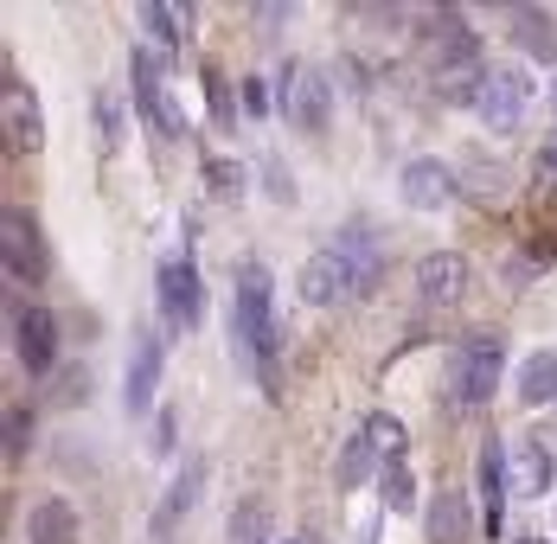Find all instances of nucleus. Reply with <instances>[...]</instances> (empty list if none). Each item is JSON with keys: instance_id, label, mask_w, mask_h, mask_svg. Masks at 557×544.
I'll return each instance as SVG.
<instances>
[{"instance_id": "nucleus-4", "label": "nucleus", "mask_w": 557, "mask_h": 544, "mask_svg": "<svg viewBox=\"0 0 557 544\" xmlns=\"http://www.w3.org/2000/svg\"><path fill=\"white\" fill-rule=\"evenodd\" d=\"M0 263L20 275L26 288H39V282L52 275V257H46V237H39V224H33L26 212H13V206L0 212Z\"/></svg>"}, {"instance_id": "nucleus-31", "label": "nucleus", "mask_w": 557, "mask_h": 544, "mask_svg": "<svg viewBox=\"0 0 557 544\" xmlns=\"http://www.w3.org/2000/svg\"><path fill=\"white\" fill-rule=\"evenodd\" d=\"M206 103L219 109V122H231V90H224V71H219V64H206Z\"/></svg>"}, {"instance_id": "nucleus-36", "label": "nucleus", "mask_w": 557, "mask_h": 544, "mask_svg": "<svg viewBox=\"0 0 557 544\" xmlns=\"http://www.w3.org/2000/svg\"><path fill=\"white\" fill-rule=\"evenodd\" d=\"M519 544H545V539H519Z\"/></svg>"}, {"instance_id": "nucleus-33", "label": "nucleus", "mask_w": 557, "mask_h": 544, "mask_svg": "<svg viewBox=\"0 0 557 544\" xmlns=\"http://www.w3.org/2000/svg\"><path fill=\"white\" fill-rule=\"evenodd\" d=\"M263 173H270V186H276V199L288 206V199H295V186H288V173H282V161H270Z\"/></svg>"}, {"instance_id": "nucleus-11", "label": "nucleus", "mask_w": 557, "mask_h": 544, "mask_svg": "<svg viewBox=\"0 0 557 544\" xmlns=\"http://www.w3.org/2000/svg\"><path fill=\"white\" fill-rule=\"evenodd\" d=\"M161 366H168V346L154 326L135 333V359H128V417H148L154 404V384H161Z\"/></svg>"}, {"instance_id": "nucleus-35", "label": "nucleus", "mask_w": 557, "mask_h": 544, "mask_svg": "<svg viewBox=\"0 0 557 544\" xmlns=\"http://www.w3.org/2000/svg\"><path fill=\"white\" fill-rule=\"evenodd\" d=\"M58 391H64V404H84V372H64Z\"/></svg>"}, {"instance_id": "nucleus-22", "label": "nucleus", "mask_w": 557, "mask_h": 544, "mask_svg": "<svg viewBox=\"0 0 557 544\" xmlns=\"http://www.w3.org/2000/svg\"><path fill=\"white\" fill-rule=\"evenodd\" d=\"M372 468L385 474V461H379V448H372V435L366 423L346 435V448H339V487H359V481H372Z\"/></svg>"}, {"instance_id": "nucleus-10", "label": "nucleus", "mask_w": 557, "mask_h": 544, "mask_svg": "<svg viewBox=\"0 0 557 544\" xmlns=\"http://www.w3.org/2000/svg\"><path fill=\"white\" fill-rule=\"evenodd\" d=\"M532 103V77L519 71V64H500V71H487V97H481V115H487V128H512L519 115Z\"/></svg>"}, {"instance_id": "nucleus-29", "label": "nucleus", "mask_w": 557, "mask_h": 544, "mask_svg": "<svg viewBox=\"0 0 557 544\" xmlns=\"http://www.w3.org/2000/svg\"><path fill=\"white\" fill-rule=\"evenodd\" d=\"M206 186H212L219 199H237V193H244V166L237 161H206Z\"/></svg>"}, {"instance_id": "nucleus-8", "label": "nucleus", "mask_w": 557, "mask_h": 544, "mask_svg": "<svg viewBox=\"0 0 557 544\" xmlns=\"http://www.w3.org/2000/svg\"><path fill=\"white\" fill-rule=\"evenodd\" d=\"M13 339H20V366L33 379H52L58 372V321L52 308H20L13 314Z\"/></svg>"}, {"instance_id": "nucleus-27", "label": "nucleus", "mask_w": 557, "mask_h": 544, "mask_svg": "<svg viewBox=\"0 0 557 544\" xmlns=\"http://www.w3.org/2000/svg\"><path fill=\"white\" fill-rule=\"evenodd\" d=\"M379 487H385V512L391 519H404V512L417 506V474H410V461H391L385 474H379Z\"/></svg>"}, {"instance_id": "nucleus-17", "label": "nucleus", "mask_w": 557, "mask_h": 544, "mask_svg": "<svg viewBox=\"0 0 557 544\" xmlns=\"http://www.w3.org/2000/svg\"><path fill=\"white\" fill-rule=\"evenodd\" d=\"M552 474H557V461L545 442H519L512 448V499H539L552 487Z\"/></svg>"}, {"instance_id": "nucleus-14", "label": "nucleus", "mask_w": 557, "mask_h": 544, "mask_svg": "<svg viewBox=\"0 0 557 544\" xmlns=\"http://www.w3.org/2000/svg\"><path fill=\"white\" fill-rule=\"evenodd\" d=\"M206 474H212V461H206V455H193V461L173 474V487L161 493V506H154V539H168L173 526H180V519L199 506V493H206Z\"/></svg>"}, {"instance_id": "nucleus-7", "label": "nucleus", "mask_w": 557, "mask_h": 544, "mask_svg": "<svg viewBox=\"0 0 557 544\" xmlns=\"http://www.w3.org/2000/svg\"><path fill=\"white\" fill-rule=\"evenodd\" d=\"M0 135H7V154H39V141H46V122H39V97L26 90V84H7L0 90Z\"/></svg>"}, {"instance_id": "nucleus-18", "label": "nucleus", "mask_w": 557, "mask_h": 544, "mask_svg": "<svg viewBox=\"0 0 557 544\" xmlns=\"http://www.w3.org/2000/svg\"><path fill=\"white\" fill-rule=\"evenodd\" d=\"M468 532H474V512H468L461 487L436 493L430 499V544H468Z\"/></svg>"}, {"instance_id": "nucleus-30", "label": "nucleus", "mask_w": 557, "mask_h": 544, "mask_svg": "<svg viewBox=\"0 0 557 544\" xmlns=\"http://www.w3.org/2000/svg\"><path fill=\"white\" fill-rule=\"evenodd\" d=\"M237 90H244V115H250V122H263V115H270V84H263V77H244Z\"/></svg>"}, {"instance_id": "nucleus-12", "label": "nucleus", "mask_w": 557, "mask_h": 544, "mask_svg": "<svg viewBox=\"0 0 557 544\" xmlns=\"http://www.w3.org/2000/svg\"><path fill=\"white\" fill-rule=\"evenodd\" d=\"M417 295H423V308H455V301L468 295V263H461L455 250L423 257V263H417Z\"/></svg>"}, {"instance_id": "nucleus-2", "label": "nucleus", "mask_w": 557, "mask_h": 544, "mask_svg": "<svg viewBox=\"0 0 557 544\" xmlns=\"http://www.w3.org/2000/svg\"><path fill=\"white\" fill-rule=\"evenodd\" d=\"M500 372H506V353L494 333H474V339H461L455 353H448V391H455V404H468V410H481L494 391H500Z\"/></svg>"}, {"instance_id": "nucleus-1", "label": "nucleus", "mask_w": 557, "mask_h": 544, "mask_svg": "<svg viewBox=\"0 0 557 544\" xmlns=\"http://www.w3.org/2000/svg\"><path fill=\"white\" fill-rule=\"evenodd\" d=\"M237 346L270 372V359H276V295H270V263L263 257L237 263Z\"/></svg>"}, {"instance_id": "nucleus-16", "label": "nucleus", "mask_w": 557, "mask_h": 544, "mask_svg": "<svg viewBox=\"0 0 557 544\" xmlns=\"http://www.w3.org/2000/svg\"><path fill=\"white\" fill-rule=\"evenodd\" d=\"M26 544H77V506L71 499H33L26 512Z\"/></svg>"}, {"instance_id": "nucleus-9", "label": "nucleus", "mask_w": 557, "mask_h": 544, "mask_svg": "<svg viewBox=\"0 0 557 544\" xmlns=\"http://www.w3.org/2000/svg\"><path fill=\"white\" fill-rule=\"evenodd\" d=\"M161 308H168V321L180 326V333L199 326V275H193V250H173L168 263H161Z\"/></svg>"}, {"instance_id": "nucleus-20", "label": "nucleus", "mask_w": 557, "mask_h": 544, "mask_svg": "<svg viewBox=\"0 0 557 544\" xmlns=\"http://www.w3.org/2000/svg\"><path fill=\"white\" fill-rule=\"evenodd\" d=\"M430 46H436L443 64H468L481 39H474V26H468L461 13H430Z\"/></svg>"}, {"instance_id": "nucleus-13", "label": "nucleus", "mask_w": 557, "mask_h": 544, "mask_svg": "<svg viewBox=\"0 0 557 544\" xmlns=\"http://www.w3.org/2000/svg\"><path fill=\"white\" fill-rule=\"evenodd\" d=\"M397 193H404L410 212H443L448 199H455V173L443 161H410L397 173Z\"/></svg>"}, {"instance_id": "nucleus-23", "label": "nucleus", "mask_w": 557, "mask_h": 544, "mask_svg": "<svg viewBox=\"0 0 557 544\" xmlns=\"http://www.w3.org/2000/svg\"><path fill=\"white\" fill-rule=\"evenodd\" d=\"M557 397V353H532L519 366V404H552Z\"/></svg>"}, {"instance_id": "nucleus-26", "label": "nucleus", "mask_w": 557, "mask_h": 544, "mask_svg": "<svg viewBox=\"0 0 557 544\" xmlns=\"http://www.w3.org/2000/svg\"><path fill=\"white\" fill-rule=\"evenodd\" d=\"M231 544H270V506L250 493V499H237V512H231Z\"/></svg>"}, {"instance_id": "nucleus-37", "label": "nucleus", "mask_w": 557, "mask_h": 544, "mask_svg": "<svg viewBox=\"0 0 557 544\" xmlns=\"http://www.w3.org/2000/svg\"><path fill=\"white\" fill-rule=\"evenodd\" d=\"M288 544H301V539H288Z\"/></svg>"}, {"instance_id": "nucleus-15", "label": "nucleus", "mask_w": 557, "mask_h": 544, "mask_svg": "<svg viewBox=\"0 0 557 544\" xmlns=\"http://www.w3.org/2000/svg\"><path fill=\"white\" fill-rule=\"evenodd\" d=\"M506 448L500 442H487L481 448V532L487 539H500V526H506Z\"/></svg>"}, {"instance_id": "nucleus-5", "label": "nucleus", "mask_w": 557, "mask_h": 544, "mask_svg": "<svg viewBox=\"0 0 557 544\" xmlns=\"http://www.w3.org/2000/svg\"><path fill=\"white\" fill-rule=\"evenodd\" d=\"M282 109H288L295 128H327V115H334L327 77H321L314 64H288V71H282Z\"/></svg>"}, {"instance_id": "nucleus-25", "label": "nucleus", "mask_w": 557, "mask_h": 544, "mask_svg": "<svg viewBox=\"0 0 557 544\" xmlns=\"http://www.w3.org/2000/svg\"><path fill=\"white\" fill-rule=\"evenodd\" d=\"M90 122H97V141H103V154H115V148H122V128H128L122 97H115V90H97V97H90Z\"/></svg>"}, {"instance_id": "nucleus-21", "label": "nucleus", "mask_w": 557, "mask_h": 544, "mask_svg": "<svg viewBox=\"0 0 557 544\" xmlns=\"http://www.w3.org/2000/svg\"><path fill=\"white\" fill-rule=\"evenodd\" d=\"M436 90H443V103H474L481 109V97H487V71L468 58V64H443L436 71Z\"/></svg>"}, {"instance_id": "nucleus-3", "label": "nucleus", "mask_w": 557, "mask_h": 544, "mask_svg": "<svg viewBox=\"0 0 557 544\" xmlns=\"http://www.w3.org/2000/svg\"><path fill=\"white\" fill-rule=\"evenodd\" d=\"M295 295H301V308H339L346 295H359V270H352V257L346 250H314L301 275H295Z\"/></svg>"}, {"instance_id": "nucleus-34", "label": "nucleus", "mask_w": 557, "mask_h": 544, "mask_svg": "<svg viewBox=\"0 0 557 544\" xmlns=\"http://www.w3.org/2000/svg\"><path fill=\"white\" fill-rule=\"evenodd\" d=\"M539 186H557V141L539 154Z\"/></svg>"}, {"instance_id": "nucleus-32", "label": "nucleus", "mask_w": 557, "mask_h": 544, "mask_svg": "<svg viewBox=\"0 0 557 544\" xmlns=\"http://www.w3.org/2000/svg\"><path fill=\"white\" fill-rule=\"evenodd\" d=\"M7 455H13V461L26 455V410H13V417H7Z\"/></svg>"}, {"instance_id": "nucleus-19", "label": "nucleus", "mask_w": 557, "mask_h": 544, "mask_svg": "<svg viewBox=\"0 0 557 544\" xmlns=\"http://www.w3.org/2000/svg\"><path fill=\"white\" fill-rule=\"evenodd\" d=\"M506 26H512V39L539 58V64H552V58H557V26H552V13H539V7H512V13H506Z\"/></svg>"}, {"instance_id": "nucleus-24", "label": "nucleus", "mask_w": 557, "mask_h": 544, "mask_svg": "<svg viewBox=\"0 0 557 544\" xmlns=\"http://www.w3.org/2000/svg\"><path fill=\"white\" fill-rule=\"evenodd\" d=\"M141 26H148V39H154L161 52H180V46H186L193 13H186V7H141Z\"/></svg>"}, {"instance_id": "nucleus-6", "label": "nucleus", "mask_w": 557, "mask_h": 544, "mask_svg": "<svg viewBox=\"0 0 557 544\" xmlns=\"http://www.w3.org/2000/svg\"><path fill=\"white\" fill-rule=\"evenodd\" d=\"M135 109H141V122H148L161 141H180V135H186V115L173 109L168 84H161V71H154L148 52H135Z\"/></svg>"}, {"instance_id": "nucleus-28", "label": "nucleus", "mask_w": 557, "mask_h": 544, "mask_svg": "<svg viewBox=\"0 0 557 544\" xmlns=\"http://www.w3.org/2000/svg\"><path fill=\"white\" fill-rule=\"evenodd\" d=\"M366 435H372V448H379V461H404V448H410V435H404V423H397V417H385V410H379V417H366Z\"/></svg>"}]
</instances>
